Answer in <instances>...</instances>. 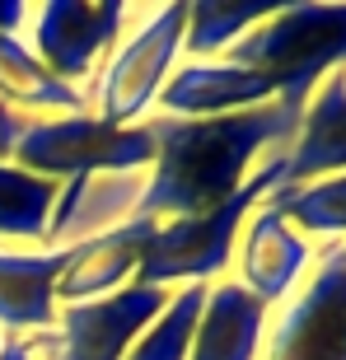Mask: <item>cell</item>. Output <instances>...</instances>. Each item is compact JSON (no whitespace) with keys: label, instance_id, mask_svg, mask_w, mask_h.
<instances>
[{"label":"cell","instance_id":"obj_13","mask_svg":"<svg viewBox=\"0 0 346 360\" xmlns=\"http://www.w3.org/2000/svg\"><path fill=\"white\" fill-rule=\"evenodd\" d=\"M333 174H346V70L328 75L309 94L300 131L281 155V187H300Z\"/></svg>","mask_w":346,"mask_h":360},{"label":"cell","instance_id":"obj_8","mask_svg":"<svg viewBox=\"0 0 346 360\" xmlns=\"http://www.w3.org/2000/svg\"><path fill=\"white\" fill-rule=\"evenodd\" d=\"M164 300H169V290L132 285V290H117L108 300L61 304V319L52 333H33L24 342L33 360H127L132 342L164 309Z\"/></svg>","mask_w":346,"mask_h":360},{"label":"cell","instance_id":"obj_15","mask_svg":"<svg viewBox=\"0 0 346 360\" xmlns=\"http://www.w3.org/2000/svg\"><path fill=\"white\" fill-rule=\"evenodd\" d=\"M267 323H271V309L253 300L234 276L215 281L206 285V304H201L187 360H257Z\"/></svg>","mask_w":346,"mask_h":360},{"label":"cell","instance_id":"obj_22","mask_svg":"<svg viewBox=\"0 0 346 360\" xmlns=\"http://www.w3.org/2000/svg\"><path fill=\"white\" fill-rule=\"evenodd\" d=\"M28 117H19V112H10V108H0V160H10L14 150V136H19V127H24Z\"/></svg>","mask_w":346,"mask_h":360},{"label":"cell","instance_id":"obj_6","mask_svg":"<svg viewBox=\"0 0 346 360\" xmlns=\"http://www.w3.org/2000/svg\"><path fill=\"white\" fill-rule=\"evenodd\" d=\"M257 360H346V243H328L271 314Z\"/></svg>","mask_w":346,"mask_h":360},{"label":"cell","instance_id":"obj_14","mask_svg":"<svg viewBox=\"0 0 346 360\" xmlns=\"http://www.w3.org/2000/svg\"><path fill=\"white\" fill-rule=\"evenodd\" d=\"M56 276H61L56 248H0V333H52L61 319Z\"/></svg>","mask_w":346,"mask_h":360},{"label":"cell","instance_id":"obj_11","mask_svg":"<svg viewBox=\"0 0 346 360\" xmlns=\"http://www.w3.org/2000/svg\"><path fill=\"white\" fill-rule=\"evenodd\" d=\"M141 197H146V174H84L61 183L47 220V239L42 248L66 253L84 239H98L108 229L127 225L141 215Z\"/></svg>","mask_w":346,"mask_h":360},{"label":"cell","instance_id":"obj_1","mask_svg":"<svg viewBox=\"0 0 346 360\" xmlns=\"http://www.w3.org/2000/svg\"><path fill=\"white\" fill-rule=\"evenodd\" d=\"M155 164L146 169L141 220H183L215 211L239 192L253 169L295 141L300 112L286 103H262L225 117H150Z\"/></svg>","mask_w":346,"mask_h":360},{"label":"cell","instance_id":"obj_12","mask_svg":"<svg viewBox=\"0 0 346 360\" xmlns=\"http://www.w3.org/2000/svg\"><path fill=\"white\" fill-rule=\"evenodd\" d=\"M155 234V220H127V225L108 229L98 239H84L61 253V276H56V300L61 304H89L108 300L117 290H132L141 276V257Z\"/></svg>","mask_w":346,"mask_h":360},{"label":"cell","instance_id":"obj_23","mask_svg":"<svg viewBox=\"0 0 346 360\" xmlns=\"http://www.w3.org/2000/svg\"><path fill=\"white\" fill-rule=\"evenodd\" d=\"M0 360H33L24 337H0Z\"/></svg>","mask_w":346,"mask_h":360},{"label":"cell","instance_id":"obj_18","mask_svg":"<svg viewBox=\"0 0 346 360\" xmlns=\"http://www.w3.org/2000/svg\"><path fill=\"white\" fill-rule=\"evenodd\" d=\"M267 206L286 215V225L295 234H305L309 243L314 239L346 243V174L314 178L300 187H276L267 197Z\"/></svg>","mask_w":346,"mask_h":360},{"label":"cell","instance_id":"obj_5","mask_svg":"<svg viewBox=\"0 0 346 360\" xmlns=\"http://www.w3.org/2000/svg\"><path fill=\"white\" fill-rule=\"evenodd\" d=\"M10 160L56 187L84 174H146L155 164V131L150 122L108 127L94 112L28 117L14 136Z\"/></svg>","mask_w":346,"mask_h":360},{"label":"cell","instance_id":"obj_2","mask_svg":"<svg viewBox=\"0 0 346 360\" xmlns=\"http://www.w3.org/2000/svg\"><path fill=\"white\" fill-rule=\"evenodd\" d=\"M281 155H286V150H281ZM281 155L257 164L253 178H248L229 201H220L215 211L155 225V234H150V243H146V257H141L136 285L178 290V285H215V281H225L229 262H234V243H239L243 220L281 187Z\"/></svg>","mask_w":346,"mask_h":360},{"label":"cell","instance_id":"obj_10","mask_svg":"<svg viewBox=\"0 0 346 360\" xmlns=\"http://www.w3.org/2000/svg\"><path fill=\"white\" fill-rule=\"evenodd\" d=\"M276 103V84L257 75L248 66H234L229 56H215V61H178L164 84L160 103H155V117H225V112H243V108H262Z\"/></svg>","mask_w":346,"mask_h":360},{"label":"cell","instance_id":"obj_19","mask_svg":"<svg viewBox=\"0 0 346 360\" xmlns=\"http://www.w3.org/2000/svg\"><path fill=\"white\" fill-rule=\"evenodd\" d=\"M271 5H239V0H187L183 56L187 61H215L225 56L243 33L262 24Z\"/></svg>","mask_w":346,"mask_h":360},{"label":"cell","instance_id":"obj_3","mask_svg":"<svg viewBox=\"0 0 346 360\" xmlns=\"http://www.w3.org/2000/svg\"><path fill=\"white\" fill-rule=\"evenodd\" d=\"M225 56L267 75L276 84V103L305 112L309 94L346 70V5H281Z\"/></svg>","mask_w":346,"mask_h":360},{"label":"cell","instance_id":"obj_7","mask_svg":"<svg viewBox=\"0 0 346 360\" xmlns=\"http://www.w3.org/2000/svg\"><path fill=\"white\" fill-rule=\"evenodd\" d=\"M127 19V0H47L33 5L24 42L56 80H66L70 89H89L108 52L117 47Z\"/></svg>","mask_w":346,"mask_h":360},{"label":"cell","instance_id":"obj_16","mask_svg":"<svg viewBox=\"0 0 346 360\" xmlns=\"http://www.w3.org/2000/svg\"><path fill=\"white\" fill-rule=\"evenodd\" d=\"M0 108L19 117H61V112H89L84 89H70L56 80L38 56L28 52L24 38L0 33Z\"/></svg>","mask_w":346,"mask_h":360},{"label":"cell","instance_id":"obj_9","mask_svg":"<svg viewBox=\"0 0 346 360\" xmlns=\"http://www.w3.org/2000/svg\"><path fill=\"white\" fill-rule=\"evenodd\" d=\"M314 257H319L314 243H309L305 234H295V229L286 225V215L271 211V206L262 201L239 229L229 276L239 281L253 300H262L267 309H276L305 285Z\"/></svg>","mask_w":346,"mask_h":360},{"label":"cell","instance_id":"obj_20","mask_svg":"<svg viewBox=\"0 0 346 360\" xmlns=\"http://www.w3.org/2000/svg\"><path fill=\"white\" fill-rule=\"evenodd\" d=\"M201 304H206V285H178V290H169L164 309L141 328V337L127 351V360H187L192 356V333H197Z\"/></svg>","mask_w":346,"mask_h":360},{"label":"cell","instance_id":"obj_21","mask_svg":"<svg viewBox=\"0 0 346 360\" xmlns=\"http://www.w3.org/2000/svg\"><path fill=\"white\" fill-rule=\"evenodd\" d=\"M28 14H33V5H24V0H0V33L5 38H24Z\"/></svg>","mask_w":346,"mask_h":360},{"label":"cell","instance_id":"obj_17","mask_svg":"<svg viewBox=\"0 0 346 360\" xmlns=\"http://www.w3.org/2000/svg\"><path fill=\"white\" fill-rule=\"evenodd\" d=\"M56 192V183L0 160V248H42Z\"/></svg>","mask_w":346,"mask_h":360},{"label":"cell","instance_id":"obj_4","mask_svg":"<svg viewBox=\"0 0 346 360\" xmlns=\"http://www.w3.org/2000/svg\"><path fill=\"white\" fill-rule=\"evenodd\" d=\"M183 24L187 0L132 5V19L122 28L117 47L108 52L94 84L84 89L94 117L108 127H141L155 117V103H160L173 66L183 61Z\"/></svg>","mask_w":346,"mask_h":360}]
</instances>
